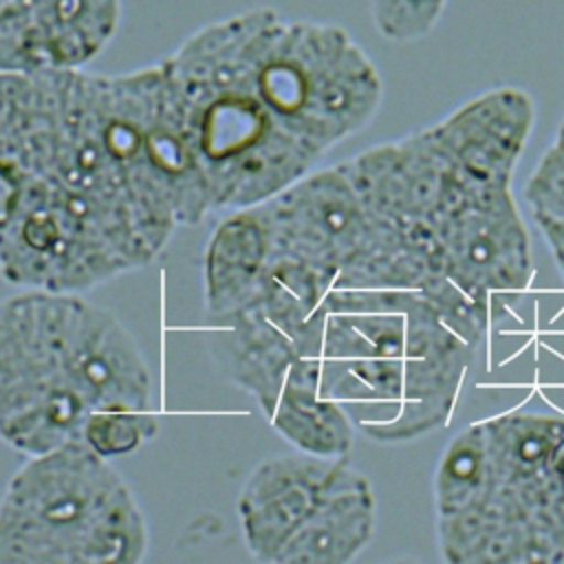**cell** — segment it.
I'll return each mask as SVG.
<instances>
[{
    "label": "cell",
    "instance_id": "obj_1",
    "mask_svg": "<svg viewBox=\"0 0 564 564\" xmlns=\"http://www.w3.org/2000/svg\"><path fill=\"white\" fill-rule=\"evenodd\" d=\"M212 212L161 62L0 70V278L86 293L154 262Z\"/></svg>",
    "mask_w": 564,
    "mask_h": 564
},
{
    "label": "cell",
    "instance_id": "obj_2",
    "mask_svg": "<svg viewBox=\"0 0 564 564\" xmlns=\"http://www.w3.org/2000/svg\"><path fill=\"white\" fill-rule=\"evenodd\" d=\"M152 372L121 317L84 293L0 300V441L33 456L82 441L101 410H152Z\"/></svg>",
    "mask_w": 564,
    "mask_h": 564
},
{
    "label": "cell",
    "instance_id": "obj_3",
    "mask_svg": "<svg viewBox=\"0 0 564 564\" xmlns=\"http://www.w3.org/2000/svg\"><path fill=\"white\" fill-rule=\"evenodd\" d=\"M474 355L419 291L335 286L324 297L319 392L368 441L410 443L443 427Z\"/></svg>",
    "mask_w": 564,
    "mask_h": 564
},
{
    "label": "cell",
    "instance_id": "obj_4",
    "mask_svg": "<svg viewBox=\"0 0 564 564\" xmlns=\"http://www.w3.org/2000/svg\"><path fill=\"white\" fill-rule=\"evenodd\" d=\"M432 494L443 560L564 562V419L509 412L471 423L443 449Z\"/></svg>",
    "mask_w": 564,
    "mask_h": 564
},
{
    "label": "cell",
    "instance_id": "obj_5",
    "mask_svg": "<svg viewBox=\"0 0 564 564\" xmlns=\"http://www.w3.org/2000/svg\"><path fill=\"white\" fill-rule=\"evenodd\" d=\"M253 9L209 22L163 62L212 212L260 205L319 159L267 106L251 66Z\"/></svg>",
    "mask_w": 564,
    "mask_h": 564
},
{
    "label": "cell",
    "instance_id": "obj_6",
    "mask_svg": "<svg viewBox=\"0 0 564 564\" xmlns=\"http://www.w3.org/2000/svg\"><path fill=\"white\" fill-rule=\"evenodd\" d=\"M148 549L137 494L82 441L24 456L0 494V564H137Z\"/></svg>",
    "mask_w": 564,
    "mask_h": 564
},
{
    "label": "cell",
    "instance_id": "obj_7",
    "mask_svg": "<svg viewBox=\"0 0 564 564\" xmlns=\"http://www.w3.org/2000/svg\"><path fill=\"white\" fill-rule=\"evenodd\" d=\"M256 207L269 251L322 269L335 286L421 291L443 275L434 234L370 207L341 163L306 172Z\"/></svg>",
    "mask_w": 564,
    "mask_h": 564
},
{
    "label": "cell",
    "instance_id": "obj_8",
    "mask_svg": "<svg viewBox=\"0 0 564 564\" xmlns=\"http://www.w3.org/2000/svg\"><path fill=\"white\" fill-rule=\"evenodd\" d=\"M251 66L278 121L317 156L361 132L381 108L377 66L330 22L253 9Z\"/></svg>",
    "mask_w": 564,
    "mask_h": 564
},
{
    "label": "cell",
    "instance_id": "obj_9",
    "mask_svg": "<svg viewBox=\"0 0 564 564\" xmlns=\"http://www.w3.org/2000/svg\"><path fill=\"white\" fill-rule=\"evenodd\" d=\"M443 275L491 306L496 293L522 291L531 275L529 234L511 183H476L434 220Z\"/></svg>",
    "mask_w": 564,
    "mask_h": 564
},
{
    "label": "cell",
    "instance_id": "obj_10",
    "mask_svg": "<svg viewBox=\"0 0 564 564\" xmlns=\"http://www.w3.org/2000/svg\"><path fill=\"white\" fill-rule=\"evenodd\" d=\"M121 0H9L0 7V70H77L121 24Z\"/></svg>",
    "mask_w": 564,
    "mask_h": 564
},
{
    "label": "cell",
    "instance_id": "obj_11",
    "mask_svg": "<svg viewBox=\"0 0 564 564\" xmlns=\"http://www.w3.org/2000/svg\"><path fill=\"white\" fill-rule=\"evenodd\" d=\"M344 460L293 449L269 456L249 471L238 491L236 513L251 557L278 564L282 549L322 505Z\"/></svg>",
    "mask_w": 564,
    "mask_h": 564
},
{
    "label": "cell",
    "instance_id": "obj_12",
    "mask_svg": "<svg viewBox=\"0 0 564 564\" xmlns=\"http://www.w3.org/2000/svg\"><path fill=\"white\" fill-rule=\"evenodd\" d=\"M205 344L216 370L269 416L291 364L300 357L289 335L256 306L205 319Z\"/></svg>",
    "mask_w": 564,
    "mask_h": 564
},
{
    "label": "cell",
    "instance_id": "obj_13",
    "mask_svg": "<svg viewBox=\"0 0 564 564\" xmlns=\"http://www.w3.org/2000/svg\"><path fill=\"white\" fill-rule=\"evenodd\" d=\"M377 502L368 478L348 458L339 465L322 505L282 549L278 564H344L370 542Z\"/></svg>",
    "mask_w": 564,
    "mask_h": 564
},
{
    "label": "cell",
    "instance_id": "obj_14",
    "mask_svg": "<svg viewBox=\"0 0 564 564\" xmlns=\"http://www.w3.org/2000/svg\"><path fill=\"white\" fill-rule=\"evenodd\" d=\"M269 258V236L258 207L229 212L203 253V315L220 317L251 302Z\"/></svg>",
    "mask_w": 564,
    "mask_h": 564
},
{
    "label": "cell",
    "instance_id": "obj_15",
    "mask_svg": "<svg viewBox=\"0 0 564 564\" xmlns=\"http://www.w3.org/2000/svg\"><path fill=\"white\" fill-rule=\"evenodd\" d=\"M267 421L295 452L317 458H348L357 434L348 414L319 392L315 357L291 364Z\"/></svg>",
    "mask_w": 564,
    "mask_h": 564
},
{
    "label": "cell",
    "instance_id": "obj_16",
    "mask_svg": "<svg viewBox=\"0 0 564 564\" xmlns=\"http://www.w3.org/2000/svg\"><path fill=\"white\" fill-rule=\"evenodd\" d=\"M524 200L564 278V119L524 185Z\"/></svg>",
    "mask_w": 564,
    "mask_h": 564
},
{
    "label": "cell",
    "instance_id": "obj_17",
    "mask_svg": "<svg viewBox=\"0 0 564 564\" xmlns=\"http://www.w3.org/2000/svg\"><path fill=\"white\" fill-rule=\"evenodd\" d=\"M159 430V416L152 410H101L86 419L82 443L104 458H119L141 449Z\"/></svg>",
    "mask_w": 564,
    "mask_h": 564
},
{
    "label": "cell",
    "instance_id": "obj_18",
    "mask_svg": "<svg viewBox=\"0 0 564 564\" xmlns=\"http://www.w3.org/2000/svg\"><path fill=\"white\" fill-rule=\"evenodd\" d=\"M375 29L394 44L427 37L438 24L447 0H368Z\"/></svg>",
    "mask_w": 564,
    "mask_h": 564
},
{
    "label": "cell",
    "instance_id": "obj_19",
    "mask_svg": "<svg viewBox=\"0 0 564 564\" xmlns=\"http://www.w3.org/2000/svg\"><path fill=\"white\" fill-rule=\"evenodd\" d=\"M4 2H9V0H0V7H2V4H4Z\"/></svg>",
    "mask_w": 564,
    "mask_h": 564
}]
</instances>
